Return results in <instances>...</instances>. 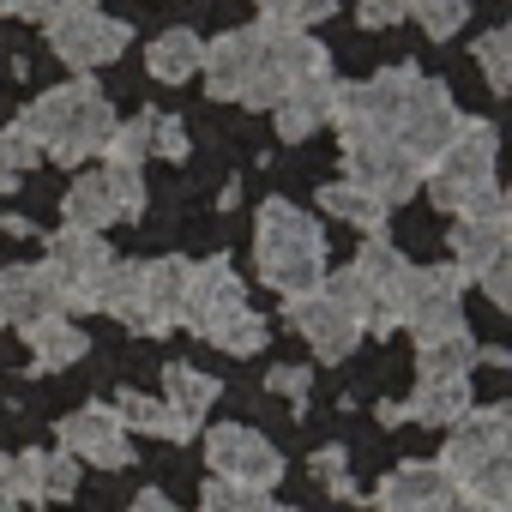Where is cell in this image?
I'll list each match as a JSON object with an SVG mask.
<instances>
[{
	"instance_id": "1",
	"label": "cell",
	"mask_w": 512,
	"mask_h": 512,
	"mask_svg": "<svg viewBox=\"0 0 512 512\" xmlns=\"http://www.w3.org/2000/svg\"><path fill=\"white\" fill-rule=\"evenodd\" d=\"M332 67L326 43L314 31H296V25H241V31H223L217 43H205V91L217 103H241V109H272L302 73H320Z\"/></svg>"
},
{
	"instance_id": "2",
	"label": "cell",
	"mask_w": 512,
	"mask_h": 512,
	"mask_svg": "<svg viewBox=\"0 0 512 512\" xmlns=\"http://www.w3.org/2000/svg\"><path fill=\"white\" fill-rule=\"evenodd\" d=\"M368 103H374V115H380V127H386V139L404 151V157H416L422 169L452 145V133H458V103H452V91L440 85V79H428L422 67H386V73H374L368 85Z\"/></svg>"
},
{
	"instance_id": "3",
	"label": "cell",
	"mask_w": 512,
	"mask_h": 512,
	"mask_svg": "<svg viewBox=\"0 0 512 512\" xmlns=\"http://www.w3.org/2000/svg\"><path fill=\"white\" fill-rule=\"evenodd\" d=\"M253 260H260V278L284 302L314 296L326 284V229H320V217H308L296 199H266L260 229H253Z\"/></svg>"
},
{
	"instance_id": "4",
	"label": "cell",
	"mask_w": 512,
	"mask_h": 512,
	"mask_svg": "<svg viewBox=\"0 0 512 512\" xmlns=\"http://www.w3.org/2000/svg\"><path fill=\"white\" fill-rule=\"evenodd\" d=\"M19 121L31 127L37 151L55 157V163H67V169L103 157V145H109V133H115V109H109V97H103L97 79H73V85L43 91Z\"/></svg>"
},
{
	"instance_id": "5",
	"label": "cell",
	"mask_w": 512,
	"mask_h": 512,
	"mask_svg": "<svg viewBox=\"0 0 512 512\" xmlns=\"http://www.w3.org/2000/svg\"><path fill=\"white\" fill-rule=\"evenodd\" d=\"M181 326L205 344H217L223 356H253L266 344V320L247 308V290L235 278V266L223 260H199L187 266V296H181Z\"/></svg>"
},
{
	"instance_id": "6",
	"label": "cell",
	"mask_w": 512,
	"mask_h": 512,
	"mask_svg": "<svg viewBox=\"0 0 512 512\" xmlns=\"http://www.w3.org/2000/svg\"><path fill=\"white\" fill-rule=\"evenodd\" d=\"M404 272H410L404 253H398L386 235H368V247L356 253L344 272H332L320 290H332V296L362 320V332L392 338V332H398V284H404Z\"/></svg>"
},
{
	"instance_id": "7",
	"label": "cell",
	"mask_w": 512,
	"mask_h": 512,
	"mask_svg": "<svg viewBox=\"0 0 512 512\" xmlns=\"http://www.w3.org/2000/svg\"><path fill=\"white\" fill-rule=\"evenodd\" d=\"M494 157H500V133H494V121L464 115V121H458V133H452V145L422 169L428 199H434L440 211H452V217H458L476 193H488V187H494Z\"/></svg>"
},
{
	"instance_id": "8",
	"label": "cell",
	"mask_w": 512,
	"mask_h": 512,
	"mask_svg": "<svg viewBox=\"0 0 512 512\" xmlns=\"http://www.w3.org/2000/svg\"><path fill=\"white\" fill-rule=\"evenodd\" d=\"M205 464L217 482L253 494V500H272V488L284 482V452L266 440V434H253L241 422H223V428H205Z\"/></svg>"
},
{
	"instance_id": "9",
	"label": "cell",
	"mask_w": 512,
	"mask_h": 512,
	"mask_svg": "<svg viewBox=\"0 0 512 512\" xmlns=\"http://www.w3.org/2000/svg\"><path fill=\"white\" fill-rule=\"evenodd\" d=\"M43 25H49V49H55L73 73H97V67L121 61V55H127V37H133L121 19H109V13L97 7V0H73V7L49 13Z\"/></svg>"
},
{
	"instance_id": "10",
	"label": "cell",
	"mask_w": 512,
	"mask_h": 512,
	"mask_svg": "<svg viewBox=\"0 0 512 512\" xmlns=\"http://www.w3.org/2000/svg\"><path fill=\"white\" fill-rule=\"evenodd\" d=\"M398 326H410L416 344L464 332V278L452 266H410L398 284Z\"/></svg>"
},
{
	"instance_id": "11",
	"label": "cell",
	"mask_w": 512,
	"mask_h": 512,
	"mask_svg": "<svg viewBox=\"0 0 512 512\" xmlns=\"http://www.w3.org/2000/svg\"><path fill=\"white\" fill-rule=\"evenodd\" d=\"M109 241L97 235V229H55L49 235V272H55V284H61V308L67 314H97V284H103V272H109Z\"/></svg>"
},
{
	"instance_id": "12",
	"label": "cell",
	"mask_w": 512,
	"mask_h": 512,
	"mask_svg": "<svg viewBox=\"0 0 512 512\" xmlns=\"http://www.w3.org/2000/svg\"><path fill=\"white\" fill-rule=\"evenodd\" d=\"M506 247H512V205H506V193L500 187H488V193H476L464 211H458V223H452V272L470 284L482 266H494V260H506Z\"/></svg>"
},
{
	"instance_id": "13",
	"label": "cell",
	"mask_w": 512,
	"mask_h": 512,
	"mask_svg": "<svg viewBox=\"0 0 512 512\" xmlns=\"http://www.w3.org/2000/svg\"><path fill=\"white\" fill-rule=\"evenodd\" d=\"M374 512H476L434 458H410L374 488Z\"/></svg>"
},
{
	"instance_id": "14",
	"label": "cell",
	"mask_w": 512,
	"mask_h": 512,
	"mask_svg": "<svg viewBox=\"0 0 512 512\" xmlns=\"http://www.w3.org/2000/svg\"><path fill=\"white\" fill-rule=\"evenodd\" d=\"M344 181L368 187V193H374V199L392 211V205L416 199L422 163H416V157H404L392 139H356V145H344Z\"/></svg>"
},
{
	"instance_id": "15",
	"label": "cell",
	"mask_w": 512,
	"mask_h": 512,
	"mask_svg": "<svg viewBox=\"0 0 512 512\" xmlns=\"http://www.w3.org/2000/svg\"><path fill=\"white\" fill-rule=\"evenodd\" d=\"M284 320L296 326V338H302L320 362H344V356H356V344H362V320H356L332 290H314V296L284 302Z\"/></svg>"
},
{
	"instance_id": "16",
	"label": "cell",
	"mask_w": 512,
	"mask_h": 512,
	"mask_svg": "<svg viewBox=\"0 0 512 512\" xmlns=\"http://www.w3.org/2000/svg\"><path fill=\"white\" fill-rule=\"evenodd\" d=\"M512 452V410L506 404H482V410H470L464 422H452V440H446V452L434 458L452 482H464L470 470H482L488 458H506Z\"/></svg>"
},
{
	"instance_id": "17",
	"label": "cell",
	"mask_w": 512,
	"mask_h": 512,
	"mask_svg": "<svg viewBox=\"0 0 512 512\" xmlns=\"http://www.w3.org/2000/svg\"><path fill=\"white\" fill-rule=\"evenodd\" d=\"M61 452H73L79 464H97V470L133 464V446H127L115 404H79L73 416H61Z\"/></svg>"
},
{
	"instance_id": "18",
	"label": "cell",
	"mask_w": 512,
	"mask_h": 512,
	"mask_svg": "<svg viewBox=\"0 0 512 512\" xmlns=\"http://www.w3.org/2000/svg\"><path fill=\"white\" fill-rule=\"evenodd\" d=\"M181 296H187V260H145L139 266V308H133L127 332L169 338L181 326Z\"/></svg>"
},
{
	"instance_id": "19",
	"label": "cell",
	"mask_w": 512,
	"mask_h": 512,
	"mask_svg": "<svg viewBox=\"0 0 512 512\" xmlns=\"http://www.w3.org/2000/svg\"><path fill=\"white\" fill-rule=\"evenodd\" d=\"M338 85H344V79H332V67L302 73V79H296V85L272 103V127H278V139H284V145H302L308 133H320V127L332 121Z\"/></svg>"
},
{
	"instance_id": "20",
	"label": "cell",
	"mask_w": 512,
	"mask_h": 512,
	"mask_svg": "<svg viewBox=\"0 0 512 512\" xmlns=\"http://www.w3.org/2000/svg\"><path fill=\"white\" fill-rule=\"evenodd\" d=\"M67 314L61 308V284L49 266H7L0 272V326H37V320H55Z\"/></svg>"
},
{
	"instance_id": "21",
	"label": "cell",
	"mask_w": 512,
	"mask_h": 512,
	"mask_svg": "<svg viewBox=\"0 0 512 512\" xmlns=\"http://www.w3.org/2000/svg\"><path fill=\"white\" fill-rule=\"evenodd\" d=\"M476 410L470 398V380H416V392L404 404H380V422L398 428V422H422V428H452Z\"/></svg>"
},
{
	"instance_id": "22",
	"label": "cell",
	"mask_w": 512,
	"mask_h": 512,
	"mask_svg": "<svg viewBox=\"0 0 512 512\" xmlns=\"http://www.w3.org/2000/svg\"><path fill=\"white\" fill-rule=\"evenodd\" d=\"M61 211H67V229H97V235H103L109 223L127 217L121 175H115V169H79L73 187H67V199H61Z\"/></svg>"
},
{
	"instance_id": "23",
	"label": "cell",
	"mask_w": 512,
	"mask_h": 512,
	"mask_svg": "<svg viewBox=\"0 0 512 512\" xmlns=\"http://www.w3.org/2000/svg\"><path fill=\"white\" fill-rule=\"evenodd\" d=\"M79 488V458L73 452H19L13 458V494L19 500H31V506H55V500H67Z\"/></svg>"
},
{
	"instance_id": "24",
	"label": "cell",
	"mask_w": 512,
	"mask_h": 512,
	"mask_svg": "<svg viewBox=\"0 0 512 512\" xmlns=\"http://www.w3.org/2000/svg\"><path fill=\"white\" fill-rule=\"evenodd\" d=\"M217 398H223V386H217L211 374H199L193 362H169V368H163V410H169V416H175L193 440H199L205 410H211Z\"/></svg>"
},
{
	"instance_id": "25",
	"label": "cell",
	"mask_w": 512,
	"mask_h": 512,
	"mask_svg": "<svg viewBox=\"0 0 512 512\" xmlns=\"http://www.w3.org/2000/svg\"><path fill=\"white\" fill-rule=\"evenodd\" d=\"M25 350H31V368H37V374H61V368H73V362H85L91 338H85L67 314H55V320L25 326Z\"/></svg>"
},
{
	"instance_id": "26",
	"label": "cell",
	"mask_w": 512,
	"mask_h": 512,
	"mask_svg": "<svg viewBox=\"0 0 512 512\" xmlns=\"http://www.w3.org/2000/svg\"><path fill=\"white\" fill-rule=\"evenodd\" d=\"M476 356H482V344L470 338V326L446 332V338H428V344H416V380H470Z\"/></svg>"
},
{
	"instance_id": "27",
	"label": "cell",
	"mask_w": 512,
	"mask_h": 512,
	"mask_svg": "<svg viewBox=\"0 0 512 512\" xmlns=\"http://www.w3.org/2000/svg\"><path fill=\"white\" fill-rule=\"evenodd\" d=\"M199 61H205V43H199V31H163L151 49H145V67H151V79L157 85H187L193 73H199Z\"/></svg>"
},
{
	"instance_id": "28",
	"label": "cell",
	"mask_w": 512,
	"mask_h": 512,
	"mask_svg": "<svg viewBox=\"0 0 512 512\" xmlns=\"http://www.w3.org/2000/svg\"><path fill=\"white\" fill-rule=\"evenodd\" d=\"M320 211L338 217V223H356V229H368V235L386 229V205H380L368 187H356V181H326V187H320Z\"/></svg>"
},
{
	"instance_id": "29",
	"label": "cell",
	"mask_w": 512,
	"mask_h": 512,
	"mask_svg": "<svg viewBox=\"0 0 512 512\" xmlns=\"http://www.w3.org/2000/svg\"><path fill=\"white\" fill-rule=\"evenodd\" d=\"M115 416H121L127 434H157V440H175V446L193 440V434L163 410V398H145V392H121V398H115Z\"/></svg>"
},
{
	"instance_id": "30",
	"label": "cell",
	"mask_w": 512,
	"mask_h": 512,
	"mask_svg": "<svg viewBox=\"0 0 512 512\" xmlns=\"http://www.w3.org/2000/svg\"><path fill=\"white\" fill-rule=\"evenodd\" d=\"M151 127H157V109H139V115L115 121V133H109V145H103L109 169H145V157H151Z\"/></svg>"
},
{
	"instance_id": "31",
	"label": "cell",
	"mask_w": 512,
	"mask_h": 512,
	"mask_svg": "<svg viewBox=\"0 0 512 512\" xmlns=\"http://www.w3.org/2000/svg\"><path fill=\"white\" fill-rule=\"evenodd\" d=\"M37 163H43V151H37V139H31L25 121H7V127H0V193H13Z\"/></svg>"
},
{
	"instance_id": "32",
	"label": "cell",
	"mask_w": 512,
	"mask_h": 512,
	"mask_svg": "<svg viewBox=\"0 0 512 512\" xmlns=\"http://www.w3.org/2000/svg\"><path fill=\"white\" fill-rule=\"evenodd\" d=\"M133 308H139V260H109V272L97 284V314H115L127 326Z\"/></svg>"
},
{
	"instance_id": "33",
	"label": "cell",
	"mask_w": 512,
	"mask_h": 512,
	"mask_svg": "<svg viewBox=\"0 0 512 512\" xmlns=\"http://www.w3.org/2000/svg\"><path fill=\"white\" fill-rule=\"evenodd\" d=\"M404 19H416L434 43H446V37H458V31H464L470 0H410V13H404Z\"/></svg>"
},
{
	"instance_id": "34",
	"label": "cell",
	"mask_w": 512,
	"mask_h": 512,
	"mask_svg": "<svg viewBox=\"0 0 512 512\" xmlns=\"http://www.w3.org/2000/svg\"><path fill=\"white\" fill-rule=\"evenodd\" d=\"M476 67H482V79H488V91L494 97H506L512 91V31L500 25V31H488L482 43H476Z\"/></svg>"
},
{
	"instance_id": "35",
	"label": "cell",
	"mask_w": 512,
	"mask_h": 512,
	"mask_svg": "<svg viewBox=\"0 0 512 512\" xmlns=\"http://www.w3.org/2000/svg\"><path fill=\"white\" fill-rule=\"evenodd\" d=\"M314 482L338 500H356V482H350V452L344 446H320L314 452Z\"/></svg>"
},
{
	"instance_id": "36",
	"label": "cell",
	"mask_w": 512,
	"mask_h": 512,
	"mask_svg": "<svg viewBox=\"0 0 512 512\" xmlns=\"http://www.w3.org/2000/svg\"><path fill=\"white\" fill-rule=\"evenodd\" d=\"M151 151L157 157H169V163H187V121L181 115H157V127H151Z\"/></svg>"
},
{
	"instance_id": "37",
	"label": "cell",
	"mask_w": 512,
	"mask_h": 512,
	"mask_svg": "<svg viewBox=\"0 0 512 512\" xmlns=\"http://www.w3.org/2000/svg\"><path fill=\"white\" fill-rule=\"evenodd\" d=\"M308 386H314V368H296V362L266 368V392H278V398H290V404H302V398H308Z\"/></svg>"
},
{
	"instance_id": "38",
	"label": "cell",
	"mask_w": 512,
	"mask_h": 512,
	"mask_svg": "<svg viewBox=\"0 0 512 512\" xmlns=\"http://www.w3.org/2000/svg\"><path fill=\"white\" fill-rule=\"evenodd\" d=\"M199 512H260V500L211 476V482H205V494H199Z\"/></svg>"
},
{
	"instance_id": "39",
	"label": "cell",
	"mask_w": 512,
	"mask_h": 512,
	"mask_svg": "<svg viewBox=\"0 0 512 512\" xmlns=\"http://www.w3.org/2000/svg\"><path fill=\"white\" fill-rule=\"evenodd\" d=\"M404 13H410V0H356L362 31H392V25H404Z\"/></svg>"
},
{
	"instance_id": "40",
	"label": "cell",
	"mask_w": 512,
	"mask_h": 512,
	"mask_svg": "<svg viewBox=\"0 0 512 512\" xmlns=\"http://www.w3.org/2000/svg\"><path fill=\"white\" fill-rule=\"evenodd\" d=\"M476 278H482V290H488V302H494V308H512V266H506V260L482 266Z\"/></svg>"
},
{
	"instance_id": "41",
	"label": "cell",
	"mask_w": 512,
	"mask_h": 512,
	"mask_svg": "<svg viewBox=\"0 0 512 512\" xmlns=\"http://www.w3.org/2000/svg\"><path fill=\"white\" fill-rule=\"evenodd\" d=\"M338 13V0H290V25L308 31V25H326Z\"/></svg>"
},
{
	"instance_id": "42",
	"label": "cell",
	"mask_w": 512,
	"mask_h": 512,
	"mask_svg": "<svg viewBox=\"0 0 512 512\" xmlns=\"http://www.w3.org/2000/svg\"><path fill=\"white\" fill-rule=\"evenodd\" d=\"M61 7H73V0H0V13H7V19H49Z\"/></svg>"
},
{
	"instance_id": "43",
	"label": "cell",
	"mask_w": 512,
	"mask_h": 512,
	"mask_svg": "<svg viewBox=\"0 0 512 512\" xmlns=\"http://www.w3.org/2000/svg\"><path fill=\"white\" fill-rule=\"evenodd\" d=\"M127 512H175V500H169L163 488H139V500H133Z\"/></svg>"
},
{
	"instance_id": "44",
	"label": "cell",
	"mask_w": 512,
	"mask_h": 512,
	"mask_svg": "<svg viewBox=\"0 0 512 512\" xmlns=\"http://www.w3.org/2000/svg\"><path fill=\"white\" fill-rule=\"evenodd\" d=\"M0 512H19V494H13V458L0 452Z\"/></svg>"
},
{
	"instance_id": "45",
	"label": "cell",
	"mask_w": 512,
	"mask_h": 512,
	"mask_svg": "<svg viewBox=\"0 0 512 512\" xmlns=\"http://www.w3.org/2000/svg\"><path fill=\"white\" fill-rule=\"evenodd\" d=\"M266 13V25H290V0H253Z\"/></svg>"
},
{
	"instance_id": "46",
	"label": "cell",
	"mask_w": 512,
	"mask_h": 512,
	"mask_svg": "<svg viewBox=\"0 0 512 512\" xmlns=\"http://www.w3.org/2000/svg\"><path fill=\"white\" fill-rule=\"evenodd\" d=\"M0 229H7V235H31V217H13L7 211V217H0Z\"/></svg>"
},
{
	"instance_id": "47",
	"label": "cell",
	"mask_w": 512,
	"mask_h": 512,
	"mask_svg": "<svg viewBox=\"0 0 512 512\" xmlns=\"http://www.w3.org/2000/svg\"><path fill=\"white\" fill-rule=\"evenodd\" d=\"M260 512H302V506H272V500H260Z\"/></svg>"
}]
</instances>
